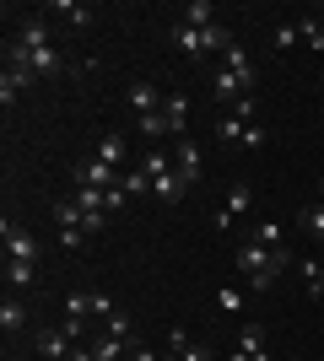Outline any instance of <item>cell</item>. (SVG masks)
<instances>
[{
	"label": "cell",
	"instance_id": "cell-38",
	"mask_svg": "<svg viewBox=\"0 0 324 361\" xmlns=\"http://www.w3.org/2000/svg\"><path fill=\"white\" fill-rule=\"evenodd\" d=\"M319 189H324V178H319Z\"/></svg>",
	"mask_w": 324,
	"mask_h": 361
},
{
	"label": "cell",
	"instance_id": "cell-34",
	"mask_svg": "<svg viewBox=\"0 0 324 361\" xmlns=\"http://www.w3.org/2000/svg\"><path fill=\"white\" fill-rule=\"evenodd\" d=\"M179 356H184V361H211V350H205V345H195V340H189V345L179 350Z\"/></svg>",
	"mask_w": 324,
	"mask_h": 361
},
{
	"label": "cell",
	"instance_id": "cell-30",
	"mask_svg": "<svg viewBox=\"0 0 324 361\" xmlns=\"http://www.w3.org/2000/svg\"><path fill=\"white\" fill-rule=\"evenodd\" d=\"M297 27H303V38L313 44V54H324V27H319V16H303Z\"/></svg>",
	"mask_w": 324,
	"mask_h": 361
},
{
	"label": "cell",
	"instance_id": "cell-2",
	"mask_svg": "<svg viewBox=\"0 0 324 361\" xmlns=\"http://www.w3.org/2000/svg\"><path fill=\"white\" fill-rule=\"evenodd\" d=\"M287 264H292V254H287V248H281V254H270V248H260L254 238L238 248V270L248 275V291H270V286H276V275L287 270Z\"/></svg>",
	"mask_w": 324,
	"mask_h": 361
},
{
	"label": "cell",
	"instance_id": "cell-16",
	"mask_svg": "<svg viewBox=\"0 0 324 361\" xmlns=\"http://www.w3.org/2000/svg\"><path fill=\"white\" fill-rule=\"evenodd\" d=\"M179 22H189V27H216V6H211V0H189V6H184V11H179Z\"/></svg>",
	"mask_w": 324,
	"mask_h": 361
},
{
	"label": "cell",
	"instance_id": "cell-32",
	"mask_svg": "<svg viewBox=\"0 0 324 361\" xmlns=\"http://www.w3.org/2000/svg\"><path fill=\"white\" fill-rule=\"evenodd\" d=\"M65 318H87V291H71V297H65Z\"/></svg>",
	"mask_w": 324,
	"mask_h": 361
},
{
	"label": "cell",
	"instance_id": "cell-1",
	"mask_svg": "<svg viewBox=\"0 0 324 361\" xmlns=\"http://www.w3.org/2000/svg\"><path fill=\"white\" fill-rule=\"evenodd\" d=\"M6 65H28L32 75H60V54H54V44H49V27L38 22V16H28L22 27H16V38L6 44Z\"/></svg>",
	"mask_w": 324,
	"mask_h": 361
},
{
	"label": "cell",
	"instance_id": "cell-35",
	"mask_svg": "<svg viewBox=\"0 0 324 361\" xmlns=\"http://www.w3.org/2000/svg\"><path fill=\"white\" fill-rule=\"evenodd\" d=\"M65 361H97V356H92V345H76V350H71Z\"/></svg>",
	"mask_w": 324,
	"mask_h": 361
},
{
	"label": "cell",
	"instance_id": "cell-7",
	"mask_svg": "<svg viewBox=\"0 0 324 361\" xmlns=\"http://www.w3.org/2000/svg\"><path fill=\"white\" fill-rule=\"evenodd\" d=\"M38 350H44L49 361H65L71 350H76V334L65 329V324H60V329H44V334H38Z\"/></svg>",
	"mask_w": 324,
	"mask_h": 361
},
{
	"label": "cell",
	"instance_id": "cell-37",
	"mask_svg": "<svg viewBox=\"0 0 324 361\" xmlns=\"http://www.w3.org/2000/svg\"><path fill=\"white\" fill-rule=\"evenodd\" d=\"M313 16H319V27H324V6H319V11H313Z\"/></svg>",
	"mask_w": 324,
	"mask_h": 361
},
{
	"label": "cell",
	"instance_id": "cell-15",
	"mask_svg": "<svg viewBox=\"0 0 324 361\" xmlns=\"http://www.w3.org/2000/svg\"><path fill=\"white\" fill-rule=\"evenodd\" d=\"M238 350H248V361H270V345H265V329H260V324H244Z\"/></svg>",
	"mask_w": 324,
	"mask_h": 361
},
{
	"label": "cell",
	"instance_id": "cell-10",
	"mask_svg": "<svg viewBox=\"0 0 324 361\" xmlns=\"http://www.w3.org/2000/svg\"><path fill=\"white\" fill-rule=\"evenodd\" d=\"M173 44L184 49L189 60H205V32H200V27H189V22H173Z\"/></svg>",
	"mask_w": 324,
	"mask_h": 361
},
{
	"label": "cell",
	"instance_id": "cell-27",
	"mask_svg": "<svg viewBox=\"0 0 324 361\" xmlns=\"http://www.w3.org/2000/svg\"><path fill=\"white\" fill-rule=\"evenodd\" d=\"M216 92H222L227 103H238V97H248V92L238 87V75H232V71H216Z\"/></svg>",
	"mask_w": 324,
	"mask_h": 361
},
{
	"label": "cell",
	"instance_id": "cell-21",
	"mask_svg": "<svg viewBox=\"0 0 324 361\" xmlns=\"http://www.w3.org/2000/svg\"><path fill=\"white\" fill-rule=\"evenodd\" d=\"M54 16H65L71 27H87L97 11H92V6H81V0H54Z\"/></svg>",
	"mask_w": 324,
	"mask_h": 361
},
{
	"label": "cell",
	"instance_id": "cell-12",
	"mask_svg": "<svg viewBox=\"0 0 324 361\" xmlns=\"http://www.w3.org/2000/svg\"><path fill=\"white\" fill-rule=\"evenodd\" d=\"M222 71H232V75H238V87H244L248 97H254V60H248V54H244L238 44L227 49V65H222Z\"/></svg>",
	"mask_w": 324,
	"mask_h": 361
},
{
	"label": "cell",
	"instance_id": "cell-6",
	"mask_svg": "<svg viewBox=\"0 0 324 361\" xmlns=\"http://www.w3.org/2000/svg\"><path fill=\"white\" fill-rule=\"evenodd\" d=\"M248 205H254V189H248V183H232V195H227V205H222V211H216V226H222V232H227V226L238 221V216H248Z\"/></svg>",
	"mask_w": 324,
	"mask_h": 361
},
{
	"label": "cell",
	"instance_id": "cell-9",
	"mask_svg": "<svg viewBox=\"0 0 324 361\" xmlns=\"http://www.w3.org/2000/svg\"><path fill=\"white\" fill-rule=\"evenodd\" d=\"M32 81H38V75H32L28 65H6V71H0V97L11 103V97H22V92H28Z\"/></svg>",
	"mask_w": 324,
	"mask_h": 361
},
{
	"label": "cell",
	"instance_id": "cell-24",
	"mask_svg": "<svg viewBox=\"0 0 324 361\" xmlns=\"http://www.w3.org/2000/svg\"><path fill=\"white\" fill-rule=\"evenodd\" d=\"M103 334H119V340H136V324H130V313H108L103 318ZM140 345V340H136Z\"/></svg>",
	"mask_w": 324,
	"mask_h": 361
},
{
	"label": "cell",
	"instance_id": "cell-26",
	"mask_svg": "<svg viewBox=\"0 0 324 361\" xmlns=\"http://www.w3.org/2000/svg\"><path fill=\"white\" fill-rule=\"evenodd\" d=\"M124 195H152V178L140 173V167H124V183H119Z\"/></svg>",
	"mask_w": 324,
	"mask_h": 361
},
{
	"label": "cell",
	"instance_id": "cell-23",
	"mask_svg": "<svg viewBox=\"0 0 324 361\" xmlns=\"http://www.w3.org/2000/svg\"><path fill=\"white\" fill-rule=\"evenodd\" d=\"M32 281H38V264H11V259H6V286L11 291H28Z\"/></svg>",
	"mask_w": 324,
	"mask_h": 361
},
{
	"label": "cell",
	"instance_id": "cell-19",
	"mask_svg": "<svg viewBox=\"0 0 324 361\" xmlns=\"http://www.w3.org/2000/svg\"><path fill=\"white\" fill-rule=\"evenodd\" d=\"M0 329H6V334H22V329H28V307H22L16 297L0 302Z\"/></svg>",
	"mask_w": 324,
	"mask_h": 361
},
{
	"label": "cell",
	"instance_id": "cell-5",
	"mask_svg": "<svg viewBox=\"0 0 324 361\" xmlns=\"http://www.w3.org/2000/svg\"><path fill=\"white\" fill-rule=\"evenodd\" d=\"M173 173H179V178H184L189 189H195V183H200V173H205V162H200V146H195L189 135H184V146L173 151Z\"/></svg>",
	"mask_w": 324,
	"mask_h": 361
},
{
	"label": "cell",
	"instance_id": "cell-13",
	"mask_svg": "<svg viewBox=\"0 0 324 361\" xmlns=\"http://www.w3.org/2000/svg\"><path fill=\"white\" fill-rule=\"evenodd\" d=\"M162 119H168V135H184V124H189V97L184 92H173L168 103H162Z\"/></svg>",
	"mask_w": 324,
	"mask_h": 361
},
{
	"label": "cell",
	"instance_id": "cell-4",
	"mask_svg": "<svg viewBox=\"0 0 324 361\" xmlns=\"http://www.w3.org/2000/svg\"><path fill=\"white\" fill-rule=\"evenodd\" d=\"M76 183H87V189H119V183H124V173L92 157V162H76Z\"/></svg>",
	"mask_w": 324,
	"mask_h": 361
},
{
	"label": "cell",
	"instance_id": "cell-31",
	"mask_svg": "<svg viewBox=\"0 0 324 361\" xmlns=\"http://www.w3.org/2000/svg\"><path fill=\"white\" fill-rule=\"evenodd\" d=\"M297 38H303V27H297V22H281V27H276V49H292Z\"/></svg>",
	"mask_w": 324,
	"mask_h": 361
},
{
	"label": "cell",
	"instance_id": "cell-18",
	"mask_svg": "<svg viewBox=\"0 0 324 361\" xmlns=\"http://www.w3.org/2000/svg\"><path fill=\"white\" fill-rule=\"evenodd\" d=\"M124 157H130L124 135H103V140H97V162H108V167H119V173H124Z\"/></svg>",
	"mask_w": 324,
	"mask_h": 361
},
{
	"label": "cell",
	"instance_id": "cell-28",
	"mask_svg": "<svg viewBox=\"0 0 324 361\" xmlns=\"http://www.w3.org/2000/svg\"><path fill=\"white\" fill-rule=\"evenodd\" d=\"M87 313H92V318H108V313H119V307H114V297H108V291H87Z\"/></svg>",
	"mask_w": 324,
	"mask_h": 361
},
{
	"label": "cell",
	"instance_id": "cell-36",
	"mask_svg": "<svg viewBox=\"0 0 324 361\" xmlns=\"http://www.w3.org/2000/svg\"><path fill=\"white\" fill-rule=\"evenodd\" d=\"M227 361H248V350H232V356H227Z\"/></svg>",
	"mask_w": 324,
	"mask_h": 361
},
{
	"label": "cell",
	"instance_id": "cell-25",
	"mask_svg": "<svg viewBox=\"0 0 324 361\" xmlns=\"http://www.w3.org/2000/svg\"><path fill=\"white\" fill-rule=\"evenodd\" d=\"M297 226L313 232V238H324V205H303V211H297Z\"/></svg>",
	"mask_w": 324,
	"mask_h": 361
},
{
	"label": "cell",
	"instance_id": "cell-14",
	"mask_svg": "<svg viewBox=\"0 0 324 361\" xmlns=\"http://www.w3.org/2000/svg\"><path fill=\"white\" fill-rule=\"evenodd\" d=\"M130 350H136V340H119V334H97V340H92L97 361H119V356H130Z\"/></svg>",
	"mask_w": 324,
	"mask_h": 361
},
{
	"label": "cell",
	"instance_id": "cell-22",
	"mask_svg": "<svg viewBox=\"0 0 324 361\" xmlns=\"http://www.w3.org/2000/svg\"><path fill=\"white\" fill-rule=\"evenodd\" d=\"M303 281H308V297L313 302H324V259H303Z\"/></svg>",
	"mask_w": 324,
	"mask_h": 361
},
{
	"label": "cell",
	"instance_id": "cell-33",
	"mask_svg": "<svg viewBox=\"0 0 324 361\" xmlns=\"http://www.w3.org/2000/svg\"><path fill=\"white\" fill-rule=\"evenodd\" d=\"M130 361H184V356H173V350L162 356V350H146V345H136V350H130Z\"/></svg>",
	"mask_w": 324,
	"mask_h": 361
},
{
	"label": "cell",
	"instance_id": "cell-20",
	"mask_svg": "<svg viewBox=\"0 0 324 361\" xmlns=\"http://www.w3.org/2000/svg\"><path fill=\"white\" fill-rule=\"evenodd\" d=\"M244 135H248V124L238 119V114H222V119H216V140H222V146H244Z\"/></svg>",
	"mask_w": 324,
	"mask_h": 361
},
{
	"label": "cell",
	"instance_id": "cell-29",
	"mask_svg": "<svg viewBox=\"0 0 324 361\" xmlns=\"http://www.w3.org/2000/svg\"><path fill=\"white\" fill-rule=\"evenodd\" d=\"M216 307H222V313H244V291H238V286H222V291H216Z\"/></svg>",
	"mask_w": 324,
	"mask_h": 361
},
{
	"label": "cell",
	"instance_id": "cell-8",
	"mask_svg": "<svg viewBox=\"0 0 324 361\" xmlns=\"http://www.w3.org/2000/svg\"><path fill=\"white\" fill-rule=\"evenodd\" d=\"M162 103H168V97H162L152 81H136V87H130V108H136V119H146V114H162Z\"/></svg>",
	"mask_w": 324,
	"mask_h": 361
},
{
	"label": "cell",
	"instance_id": "cell-3",
	"mask_svg": "<svg viewBox=\"0 0 324 361\" xmlns=\"http://www.w3.org/2000/svg\"><path fill=\"white\" fill-rule=\"evenodd\" d=\"M0 243H6V259H11V264H38V243H32L28 226L6 221L0 226Z\"/></svg>",
	"mask_w": 324,
	"mask_h": 361
},
{
	"label": "cell",
	"instance_id": "cell-11",
	"mask_svg": "<svg viewBox=\"0 0 324 361\" xmlns=\"http://www.w3.org/2000/svg\"><path fill=\"white\" fill-rule=\"evenodd\" d=\"M184 189H189V183L179 178L173 167H168V173H157V178H152V195L162 200V205H179V200H184Z\"/></svg>",
	"mask_w": 324,
	"mask_h": 361
},
{
	"label": "cell",
	"instance_id": "cell-17",
	"mask_svg": "<svg viewBox=\"0 0 324 361\" xmlns=\"http://www.w3.org/2000/svg\"><path fill=\"white\" fill-rule=\"evenodd\" d=\"M248 238L260 243V248H270V254H281V248H287V226H281V221H260Z\"/></svg>",
	"mask_w": 324,
	"mask_h": 361
}]
</instances>
